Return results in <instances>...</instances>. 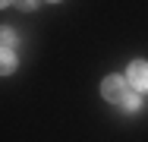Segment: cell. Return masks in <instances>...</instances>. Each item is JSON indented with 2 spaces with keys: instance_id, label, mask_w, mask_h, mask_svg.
Returning a JSON list of instances; mask_svg holds the SVG:
<instances>
[{
  "instance_id": "obj_5",
  "label": "cell",
  "mask_w": 148,
  "mask_h": 142,
  "mask_svg": "<svg viewBox=\"0 0 148 142\" xmlns=\"http://www.w3.org/2000/svg\"><path fill=\"white\" fill-rule=\"evenodd\" d=\"M3 48H16V35H13V28H3Z\"/></svg>"
},
{
  "instance_id": "obj_7",
  "label": "cell",
  "mask_w": 148,
  "mask_h": 142,
  "mask_svg": "<svg viewBox=\"0 0 148 142\" xmlns=\"http://www.w3.org/2000/svg\"><path fill=\"white\" fill-rule=\"evenodd\" d=\"M0 3H3V6H10V3H13V0H0Z\"/></svg>"
},
{
  "instance_id": "obj_4",
  "label": "cell",
  "mask_w": 148,
  "mask_h": 142,
  "mask_svg": "<svg viewBox=\"0 0 148 142\" xmlns=\"http://www.w3.org/2000/svg\"><path fill=\"white\" fill-rule=\"evenodd\" d=\"M3 73H13L16 70V54H13V48H3V66H0Z\"/></svg>"
},
{
  "instance_id": "obj_1",
  "label": "cell",
  "mask_w": 148,
  "mask_h": 142,
  "mask_svg": "<svg viewBox=\"0 0 148 142\" xmlns=\"http://www.w3.org/2000/svg\"><path fill=\"white\" fill-rule=\"evenodd\" d=\"M126 85H129V79H123V76H107L104 82H101V92H104V98L107 101H123L129 92H126Z\"/></svg>"
},
{
  "instance_id": "obj_8",
  "label": "cell",
  "mask_w": 148,
  "mask_h": 142,
  "mask_svg": "<svg viewBox=\"0 0 148 142\" xmlns=\"http://www.w3.org/2000/svg\"><path fill=\"white\" fill-rule=\"evenodd\" d=\"M51 3H60V0H51Z\"/></svg>"
},
{
  "instance_id": "obj_6",
  "label": "cell",
  "mask_w": 148,
  "mask_h": 142,
  "mask_svg": "<svg viewBox=\"0 0 148 142\" xmlns=\"http://www.w3.org/2000/svg\"><path fill=\"white\" fill-rule=\"evenodd\" d=\"M19 6H22V10H35V6H38V0H19Z\"/></svg>"
},
{
  "instance_id": "obj_2",
  "label": "cell",
  "mask_w": 148,
  "mask_h": 142,
  "mask_svg": "<svg viewBox=\"0 0 148 142\" xmlns=\"http://www.w3.org/2000/svg\"><path fill=\"white\" fill-rule=\"evenodd\" d=\"M129 85L136 88V92H148V63L145 60H136L132 66H129Z\"/></svg>"
},
{
  "instance_id": "obj_3",
  "label": "cell",
  "mask_w": 148,
  "mask_h": 142,
  "mask_svg": "<svg viewBox=\"0 0 148 142\" xmlns=\"http://www.w3.org/2000/svg\"><path fill=\"white\" fill-rule=\"evenodd\" d=\"M120 108H123V111H126V114H136V111H139V108H142V98H139L136 92H129V95H126V98L120 101Z\"/></svg>"
}]
</instances>
